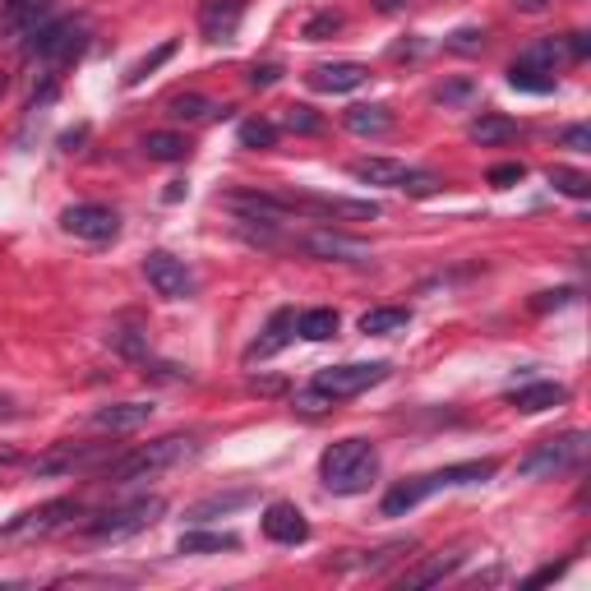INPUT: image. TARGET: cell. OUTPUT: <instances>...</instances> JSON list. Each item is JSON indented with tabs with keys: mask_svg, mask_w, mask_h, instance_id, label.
Listing matches in <instances>:
<instances>
[{
	"mask_svg": "<svg viewBox=\"0 0 591 591\" xmlns=\"http://www.w3.org/2000/svg\"><path fill=\"white\" fill-rule=\"evenodd\" d=\"M559 402H568V388L564 384H550V379L522 384V388L508 393V407L522 411V417H536V411H550V407H559Z\"/></svg>",
	"mask_w": 591,
	"mask_h": 591,
	"instance_id": "44dd1931",
	"label": "cell"
},
{
	"mask_svg": "<svg viewBox=\"0 0 591 591\" xmlns=\"http://www.w3.org/2000/svg\"><path fill=\"white\" fill-rule=\"evenodd\" d=\"M144 379H153V384H185L190 370L171 365V361H144Z\"/></svg>",
	"mask_w": 591,
	"mask_h": 591,
	"instance_id": "ab89813d",
	"label": "cell"
},
{
	"mask_svg": "<svg viewBox=\"0 0 591 591\" xmlns=\"http://www.w3.org/2000/svg\"><path fill=\"white\" fill-rule=\"evenodd\" d=\"M439 490H448V481H444V471H425V477H411V481H398L384 495V518H402V514H411L417 504H425L430 495H439Z\"/></svg>",
	"mask_w": 591,
	"mask_h": 591,
	"instance_id": "5bb4252c",
	"label": "cell"
},
{
	"mask_svg": "<svg viewBox=\"0 0 591 591\" xmlns=\"http://www.w3.org/2000/svg\"><path fill=\"white\" fill-rule=\"evenodd\" d=\"M374 5H379V10H384V14H398V10H402V5H407V0H374Z\"/></svg>",
	"mask_w": 591,
	"mask_h": 591,
	"instance_id": "681fc988",
	"label": "cell"
},
{
	"mask_svg": "<svg viewBox=\"0 0 591 591\" xmlns=\"http://www.w3.org/2000/svg\"><path fill=\"white\" fill-rule=\"evenodd\" d=\"M568 301H574V291H541L536 310H555V305H568Z\"/></svg>",
	"mask_w": 591,
	"mask_h": 591,
	"instance_id": "c3c4849f",
	"label": "cell"
},
{
	"mask_svg": "<svg viewBox=\"0 0 591 591\" xmlns=\"http://www.w3.org/2000/svg\"><path fill=\"white\" fill-rule=\"evenodd\" d=\"M564 43L559 37H541V43H531L522 56H518V65H531V70H545V74H555V65L564 61Z\"/></svg>",
	"mask_w": 591,
	"mask_h": 591,
	"instance_id": "f546056e",
	"label": "cell"
},
{
	"mask_svg": "<svg viewBox=\"0 0 591 591\" xmlns=\"http://www.w3.org/2000/svg\"><path fill=\"white\" fill-rule=\"evenodd\" d=\"M508 84H514L518 93H555V74H545V70H531V65H518L508 70Z\"/></svg>",
	"mask_w": 591,
	"mask_h": 591,
	"instance_id": "1f68e13d",
	"label": "cell"
},
{
	"mask_svg": "<svg viewBox=\"0 0 591 591\" xmlns=\"http://www.w3.org/2000/svg\"><path fill=\"white\" fill-rule=\"evenodd\" d=\"M0 417H14V402L10 398H0Z\"/></svg>",
	"mask_w": 591,
	"mask_h": 591,
	"instance_id": "f907efd6",
	"label": "cell"
},
{
	"mask_svg": "<svg viewBox=\"0 0 591 591\" xmlns=\"http://www.w3.org/2000/svg\"><path fill=\"white\" fill-rule=\"evenodd\" d=\"M522 176H527L522 162H499V167H490V185H495V190H508V185H518Z\"/></svg>",
	"mask_w": 591,
	"mask_h": 591,
	"instance_id": "b9f144b4",
	"label": "cell"
},
{
	"mask_svg": "<svg viewBox=\"0 0 591 591\" xmlns=\"http://www.w3.org/2000/svg\"><path fill=\"white\" fill-rule=\"evenodd\" d=\"M564 51L574 56V61H587V51H591V37L587 33H568V43H564Z\"/></svg>",
	"mask_w": 591,
	"mask_h": 591,
	"instance_id": "bcb514c9",
	"label": "cell"
},
{
	"mask_svg": "<svg viewBox=\"0 0 591 591\" xmlns=\"http://www.w3.org/2000/svg\"><path fill=\"white\" fill-rule=\"evenodd\" d=\"M208 97L200 93H181V97H171V121H200V116H208Z\"/></svg>",
	"mask_w": 591,
	"mask_h": 591,
	"instance_id": "d590c367",
	"label": "cell"
},
{
	"mask_svg": "<svg viewBox=\"0 0 591 591\" xmlns=\"http://www.w3.org/2000/svg\"><path fill=\"white\" fill-rule=\"evenodd\" d=\"M296 250L310 254V260H324V264H370V254H374L361 236H347L333 227H310L305 236H296Z\"/></svg>",
	"mask_w": 591,
	"mask_h": 591,
	"instance_id": "ba28073f",
	"label": "cell"
},
{
	"mask_svg": "<svg viewBox=\"0 0 591 591\" xmlns=\"http://www.w3.org/2000/svg\"><path fill=\"white\" fill-rule=\"evenodd\" d=\"M559 144L574 148V153H591V130L587 125H564L559 130Z\"/></svg>",
	"mask_w": 591,
	"mask_h": 591,
	"instance_id": "7bdbcfd3",
	"label": "cell"
},
{
	"mask_svg": "<svg viewBox=\"0 0 591 591\" xmlns=\"http://www.w3.org/2000/svg\"><path fill=\"white\" fill-rule=\"evenodd\" d=\"M250 504V490H236V495H208V499H200V504H190V522L200 527V522H213V518H227V514H236V508H245Z\"/></svg>",
	"mask_w": 591,
	"mask_h": 591,
	"instance_id": "4316f807",
	"label": "cell"
},
{
	"mask_svg": "<svg viewBox=\"0 0 591 591\" xmlns=\"http://www.w3.org/2000/svg\"><path fill=\"white\" fill-rule=\"evenodd\" d=\"M144 157L148 162H185L190 140L176 130H153V134H144Z\"/></svg>",
	"mask_w": 591,
	"mask_h": 591,
	"instance_id": "d4e9b609",
	"label": "cell"
},
{
	"mask_svg": "<svg viewBox=\"0 0 591 591\" xmlns=\"http://www.w3.org/2000/svg\"><path fill=\"white\" fill-rule=\"evenodd\" d=\"M550 185H555L559 194H568V200H587V194H591V176L574 171V167H550Z\"/></svg>",
	"mask_w": 591,
	"mask_h": 591,
	"instance_id": "4dcf8cb0",
	"label": "cell"
},
{
	"mask_svg": "<svg viewBox=\"0 0 591 591\" xmlns=\"http://www.w3.org/2000/svg\"><path fill=\"white\" fill-rule=\"evenodd\" d=\"M148 417H153V402H111L93 411V425L111 430V435H130V430L148 425Z\"/></svg>",
	"mask_w": 591,
	"mask_h": 591,
	"instance_id": "d6986e66",
	"label": "cell"
},
{
	"mask_svg": "<svg viewBox=\"0 0 591 591\" xmlns=\"http://www.w3.org/2000/svg\"><path fill=\"white\" fill-rule=\"evenodd\" d=\"M291 402H296V411H305V417H324V411H333V407H338V402L328 398V393H319V388H314V384H310V388H301V393H296Z\"/></svg>",
	"mask_w": 591,
	"mask_h": 591,
	"instance_id": "74e56055",
	"label": "cell"
},
{
	"mask_svg": "<svg viewBox=\"0 0 591 591\" xmlns=\"http://www.w3.org/2000/svg\"><path fill=\"white\" fill-rule=\"evenodd\" d=\"M342 24H347V19H342L338 10H319V14H310V19H305L301 37H305V43H324V37L342 33Z\"/></svg>",
	"mask_w": 591,
	"mask_h": 591,
	"instance_id": "836d02e7",
	"label": "cell"
},
{
	"mask_svg": "<svg viewBox=\"0 0 591 591\" xmlns=\"http://www.w3.org/2000/svg\"><path fill=\"white\" fill-rule=\"evenodd\" d=\"M388 361H347V365H328L314 374V388L328 393L333 402H342V398H357V393L374 388V384H384L388 379Z\"/></svg>",
	"mask_w": 591,
	"mask_h": 591,
	"instance_id": "52a82bcc",
	"label": "cell"
},
{
	"mask_svg": "<svg viewBox=\"0 0 591 591\" xmlns=\"http://www.w3.org/2000/svg\"><path fill=\"white\" fill-rule=\"evenodd\" d=\"M264 536L273 545H305L310 541V522H305V514L296 504L278 499V504L264 508Z\"/></svg>",
	"mask_w": 591,
	"mask_h": 591,
	"instance_id": "2e32d148",
	"label": "cell"
},
{
	"mask_svg": "<svg viewBox=\"0 0 591 591\" xmlns=\"http://www.w3.org/2000/svg\"><path fill=\"white\" fill-rule=\"evenodd\" d=\"M278 79H282V65L278 61H264V65L250 70V88H273Z\"/></svg>",
	"mask_w": 591,
	"mask_h": 591,
	"instance_id": "ee69618b",
	"label": "cell"
},
{
	"mask_svg": "<svg viewBox=\"0 0 591 591\" xmlns=\"http://www.w3.org/2000/svg\"><path fill=\"white\" fill-rule=\"evenodd\" d=\"M144 273H148V287H153L157 296H167V301H190V296L200 291L190 264L176 260L171 250H153L148 260H144Z\"/></svg>",
	"mask_w": 591,
	"mask_h": 591,
	"instance_id": "8fae6325",
	"label": "cell"
},
{
	"mask_svg": "<svg viewBox=\"0 0 591 591\" xmlns=\"http://www.w3.org/2000/svg\"><path fill=\"white\" fill-rule=\"evenodd\" d=\"M162 514H167V499H157V495L153 499H130V504L107 508V514L84 522V536L88 541H125V536H134V531L153 527Z\"/></svg>",
	"mask_w": 591,
	"mask_h": 591,
	"instance_id": "277c9868",
	"label": "cell"
},
{
	"mask_svg": "<svg viewBox=\"0 0 591 591\" xmlns=\"http://www.w3.org/2000/svg\"><path fill=\"white\" fill-rule=\"evenodd\" d=\"M236 140H241V148H273L278 144V125L273 121H241V130H236Z\"/></svg>",
	"mask_w": 591,
	"mask_h": 591,
	"instance_id": "d6a6232c",
	"label": "cell"
},
{
	"mask_svg": "<svg viewBox=\"0 0 591 591\" xmlns=\"http://www.w3.org/2000/svg\"><path fill=\"white\" fill-rule=\"evenodd\" d=\"M291 338H296V310H273V319H268V328H264V338H254V342L245 347V361L254 365V361L278 357V351H282Z\"/></svg>",
	"mask_w": 591,
	"mask_h": 591,
	"instance_id": "ac0fdd59",
	"label": "cell"
},
{
	"mask_svg": "<svg viewBox=\"0 0 591 591\" xmlns=\"http://www.w3.org/2000/svg\"><path fill=\"white\" fill-rule=\"evenodd\" d=\"M111 342H116V351H121V357H134L140 361L144 351H148V338L140 328H111Z\"/></svg>",
	"mask_w": 591,
	"mask_h": 591,
	"instance_id": "f35d334b",
	"label": "cell"
},
{
	"mask_svg": "<svg viewBox=\"0 0 591 591\" xmlns=\"http://www.w3.org/2000/svg\"><path fill=\"white\" fill-rule=\"evenodd\" d=\"M79 514H84L79 499H51L43 508H28V514L10 518L5 527H0V541H43V536H51V531L70 527Z\"/></svg>",
	"mask_w": 591,
	"mask_h": 591,
	"instance_id": "8992f818",
	"label": "cell"
},
{
	"mask_svg": "<svg viewBox=\"0 0 591 591\" xmlns=\"http://www.w3.org/2000/svg\"><path fill=\"white\" fill-rule=\"evenodd\" d=\"M287 213H305V218H338V222H374L379 204L374 200H338V194H282Z\"/></svg>",
	"mask_w": 591,
	"mask_h": 591,
	"instance_id": "9c48e42d",
	"label": "cell"
},
{
	"mask_svg": "<svg viewBox=\"0 0 591 591\" xmlns=\"http://www.w3.org/2000/svg\"><path fill=\"white\" fill-rule=\"evenodd\" d=\"M342 125L351 134H361V140H379V134L393 130V111L379 107V102H361V107H347L342 111Z\"/></svg>",
	"mask_w": 591,
	"mask_h": 591,
	"instance_id": "603a6c76",
	"label": "cell"
},
{
	"mask_svg": "<svg viewBox=\"0 0 591 591\" xmlns=\"http://www.w3.org/2000/svg\"><path fill=\"white\" fill-rule=\"evenodd\" d=\"M61 227L70 236H79V241H93V245H102V241H116V231H121V218H116V208L107 204H70L61 213Z\"/></svg>",
	"mask_w": 591,
	"mask_h": 591,
	"instance_id": "7c38bea8",
	"label": "cell"
},
{
	"mask_svg": "<svg viewBox=\"0 0 591 591\" xmlns=\"http://www.w3.org/2000/svg\"><path fill=\"white\" fill-rule=\"evenodd\" d=\"M305 84L314 93H357L370 84V65L361 61H333V65H314L305 74Z\"/></svg>",
	"mask_w": 591,
	"mask_h": 591,
	"instance_id": "e0dca14e",
	"label": "cell"
},
{
	"mask_svg": "<svg viewBox=\"0 0 591 591\" xmlns=\"http://www.w3.org/2000/svg\"><path fill=\"white\" fill-rule=\"evenodd\" d=\"M116 458H121V448L111 444H56L43 458H33L28 471L33 477H74V471H107Z\"/></svg>",
	"mask_w": 591,
	"mask_h": 591,
	"instance_id": "5b68a950",
	"label": "cell"
},
{
	"mask_svg": "<svg viewBox=\"0 0 591 591\" xmlns=\"http://www.w3.org/2000/svg\"><path fill=\"white\" fill-rule=\"evenodd\" d=\"M522 134V125L514 121V116H499V111H481L477 121L467 125V140L481 144V148H499V144H514Z\"/></svg>",
	"mask_w": 591,
	"mask_h": 591,
	"instance_id": "ffe728a7",
	"label": "cell"
},
{
	"mask_svg": "<svg viewBox=\"0 0 591 591\" xmlns=\"http://www.w3.org/2000/svg\"><path fill=\"white\" fill-rule=\"evenodd\" d=\"M407 324H411V310H402V305H384V310H365L361 314L365 338H388V333H402Z\"/></svg>",
	"mask_w": 591,
	"mask_h": 591,
	"instance_id": "484cf974",
	"label": "cell"
},
{
	"mask_svg": "<svg viewBox=\"0 0 591 591\" xmlns=\"http://www.w3.org/2000/svg\"><path fill=\"white\" fill-rule=\"evenodd\" d=\"M282 125H287L291 134H319V130H324V121L314 116V107H301V102H291V107L282 111Z\"/></svg>",
	"mask_w": 591,
	"mask_h": 591,
	"instance_id": "e575fe53",
	"label": "cell"
},
{
	"mask_svg": "<svg viewBox=\"0 0 591 591\" xmlns=\"http://www.w3.org/2000/svg\"><path fill=\"white\" fill-rule=\"evenodd\" d=\"M462 559H467V555H435V559H425V564H417V568H407V574L398 578V587H435V582H444V578L458 574Z\"/></svg>",
	"mask_w": 591,
	"mask_h": 591,
	"instance_id": "cb8c5ba5",
	"label": "cell"
},
{
	"mask_svg": "<svg viewBox=\"0 0 591 591\" xmlns=\"http://www.w3.org/2000/svg\"><path fill=\"white\" fill-rule=\"evenodd\" d=\"M194 453H200V439H194V435H162V439H153L144 448H134V453H121V458H116L102 477L116 481V485L153 481V477H162V471L190 462Z\"/></svg>",
	"mask_w": 591,
	"mask_h": 591,
	"instance_id": "6da1fadb",
	"label": "cell"
},
{
	"mask_svg": "<svg viewBox=\"0 0 591 591\" xmlns=\"http://www.w3.org/2000/svg\"><path fill=\"white\" fill-rule=\"evenodd\" d=\"M51 24V0H0V33L10 43H33Z\"/></svg>",
	"mask_w": 591,
	"mask_h": 591,
	"instance_id": "4fadbf2b",
	"label": "cell"
},
{
	"mask_svg": "<svg viewBox=\"0 0 591 591\" xmlns=\"http://www.w3.org/2000/svg\"><path fill=\"white\" fill-rule=\"evenodd\" d=\"M374 477H379V453H374L370 439H338L324 448L319 481L333 495H361V490L374 485Z\"/></svg>",
	"mask_w": 591,
	"mask_h": 591,
	"instance_id": "7a4b0ae2",
	"label": "cell"
},
{
	"mask_svg": "<svg viewBox=\"0 0 591 591\" xmlns=\"http://www.w3.org/2000/svg\"><path fill=\"white\" fill-rule=\"evenodd\" d=\"M398 190L417 194V200H430V194H439V190H444V181H439L435 171H421V167H411V171H407V181H402Z\"/></svg>",
	"mask_w": 591,
	"mask_h": 591,
	"instance_id": "8d00e7d4",
	"label": "cell"
},
{
	"mask_svg": "<svg viewBox=\"0 0 591 591\" xmlns=\"http://www.w3.org/2000/svg\"><path fill=\"white\" fill-rule=\"evenodd\" d=\"M582 458H587V435H582V430H568V435L541 439V444L518 462V471H522L527 481H555V477H568V471H578Z\"/></svg>",
	"mask_w": 591,
	"mask_h": 591,
	"instance_id": "3957f363",
	"label": "cell"
},
{
	"mask_svg": "<svg viewBox=\"0 0 591 591\" xmlns=\"http://www.w3.org/2000/svg\"><path fill=\"white\" fill-rule=\"evenodd\" d=\"M522 10H545V0H522Z\"/></svg>",
	"mask_w": 591,
	"mask_h": 591,
	"instance_id": "816d5d0a",
	"label": "cell"
},
{
	"mask_svg": "<svg viewBox=\"0 0 591 591\" xmlns=\"http://www.w3.org/2000/svg\"><path fill=\"white\" fill-rule=\"evenodd\" d=\"M181 555H222V550H241V541L231 531H185L181 536Z\"/></svg>",
	"mask_w": 591,
	"mask_h": 591,
	"instance_id": "83f0119b",
	"label": "cell"
},
{
	"mask_svg": "<svg viewBox=\"0 0 591 591\" xmlns=\"http://www.w3.org/2000/svg\"><path fill=\"white\" fill-rule=\"evenodd\" d=\"M357 181H365V185H388V190H398L402 181H407V162H398V157H357V162L347 167Z\"/></svg>",
	"mask_w": 591,
	"mask_h": 591,
	"instance_id": "7402d4cb",
	"label": "cell"
},
{
	"mask_svg": "<svg viewBox=\"0 0 591 591\" xmlns=\"http://www.w3.org/2000/svg\"><path fill=\"white\" fill-rule=\"evenodd\" d=\"M245 19V0H204L200 5V37L204 43H231Z\"/></svg>",
	"mask_w": 591,
	"mask_h": 591,
	"instance_id": "9a60e30c",
	"label": "cell"
},
{
	"mask_svg": "<svg viewBox=\"0 0 591 591\" xmlns=\"http://www.w3.org/2000/svg\"><path fill=\"white\" fill-rule=\"evenodd\" d=\"M84 43H88L84 19H51V24L28 43V51L37 56V61H47V65H70L74 56L84 51Z\"/></svg>",
	"mask_w": 591,
	"mask_h": 591,
	"instance_id": "30bf717a",
	"label": "cell"
},
{
	"mask_svg": "<svg viewBox=\"0 0 591 591\" xmlns=\"http://www.w3.org/2000/svg\"><path fill=\"white\" fill-rule=\"evenodd\" d=\"M481 43H485V33H477V28H462V33H453V43H448V47H453V51H477Z\"/></svg>",
	"mask_w": 591,
	"mask_h": 591,
	"instance_id": "f6af8a7d",
	"label": "cell"
},
{
	"mask_svg": "<svg viewBox=\"0 0 591 591\" xmlns=\"http://www.w3.org/2000/svg\"><path fill=\"white\" fill-rule=\"evenodd\" d=\"M296 333H301L305 342H328L333 333H338V310H305V314H296Z\"/></svg>",
	"mask_w": 591,
	"mask_h": 591,
	"instance_id": "f1b7e54d",
	"label": "cell"
},
{
	"mask_svg": "<svg viewBox=\"0 0 591 591\" xmlns=\"http://www.w3.org/2000/svg\"><path fill=\"white\" fill-rule=\"evenodd\" d=\"M435 97H439V102H462V97H471V79H458V84H448V88H439Z\"/></svg>",
	"mask_w": 591,
	"mask_h": 591,
	"instance_id": "7dc6e473",
	"label": "cell"
},
{
	"mask_svg": "<svg viewBox=\"0 0 591 591\" xmlns=\"http://www.w3.org/2000/svg\"><path fill=\"white\" fill-rule=\"evenodd\" d=\"M171 56H176V43H162V47H157L153 56H144V61H140V65H134V70L125 74V84H140L144 74H153V70L162 65V61H171Z\"/></svg>",
	"mask_w": 591,
	"mask_h": 591,
	"instance_id": "60d3db41",
	"label": "cell"
}]
</instances>
